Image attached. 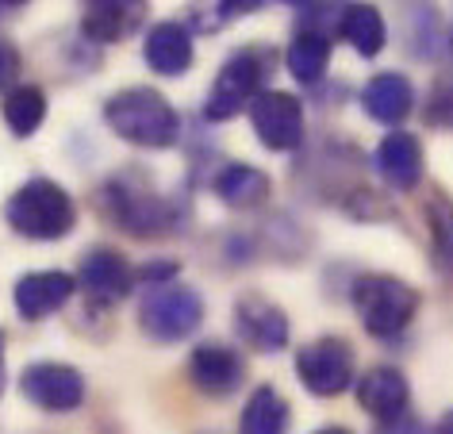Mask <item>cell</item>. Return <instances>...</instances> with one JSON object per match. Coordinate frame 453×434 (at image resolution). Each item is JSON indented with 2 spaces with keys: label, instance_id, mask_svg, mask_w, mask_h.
Masks as SVG:
<instances>
[{
  "label": "cell",
  "instance_id": "3957f363",
  "mask_svg": "<svg viewBox=\"0 0 453 434\" xmlns=\"http://www.w3.org/2000/svg\"><path fill=\"white\" fill-rule=\"evenodd\" d=\"M4 220L19 238L31 243H58L77 227V204L58 181L31 177L4 204Z\"/></svg>",
  "mask_w": 453,
  "mask_h": 434
},
{
  "label": "cell",
  "instance_id": "6da1fadb",
  "mask_svg": "<svg viewBox=\"0 0 453 434\" xmlns=\"http://www.w3.org/2000/svg\"><path fill=\"white\" fill-rule=\"evenodd\" d=\"M104 123L123 143L142 151H169L180 139V112L150 85H131L108 97Z\"/></svg>",
  "mask_w": 453,
  "mask_h": 434
},
{
  "label": "cell",
  "instance_id": "603a6c76",
  "mask_svg": "<svg viewBox=\"0 0 453 434\" xmlns=\"http://www.w3.org/2000/svg\"><path fill=\"white\" fill-rule=\"evenodd\" d=\"M47 120V93L39 85H16L4 93V123L16 139H31Z\"/></svg>",
  "mask_w": 453,
  "mask_h": 434
},
{
  "label": "cell",
  "instance_id": "f1b7e54d",
  "mask_svg": "<svg viewBox=\"0 0 453 434\" xmlns=\"http://www.w3.org/2000/svg\"><path fill=\"white\" fill-rule=\"evenodd\" d=\"M434 434H453V407L446 411V415L438 419V427H434Z\"/></svg>",
  "mask_w": 453,
  "mask_h": 434
},
{
  "label": "cell",
  "instance_id": "9c48e42d",
  "mask_svg": "<svg viewBox=\"0 0 453 434\" xmlns=\"http://www.w3.org/2000/svg\"><path fill=\"white\" fill-rule=\"evenodd\" d=\"M19 392L42 411L65 415L85 404V376L65 361H31L19 373Z\"/></svg>",
  "mask_w": 453,
  "mask_h": 434
},
{
  "label": "cell",
  "instance_id": "5bb4252c",
  "mask_svg": "<svg viewBox=\"0 0 453 434\" xmlns=\"http://www.w3.org/2000/svg\"><path fill=\"white\" fill-rule=\"evenodd\" d=\"M77 289V277L62 269H39V273H24L12 289V300H16V312L24 319H47L54 312H62L70 304V296Z\"/></svg>",
  "mask_w": 453,
  "mask_h": 434
},
{
  "label": "cell",
  "instance_id": "4316f807",
  "mask_svg": "<svg viewBox=\"0 0 453 434\" xmlns=\"http://www.w3.org/2000/svg\"><path fill=\"white\" fill-rule=\"evenodd\" d=\"M19 77V50L8 39H0V93H12Z\"/></svg>",
  "mask_w": 453,
  "mask_h": 434
},
{
  "label": "cell",
  "instance_id": "ac0fdd59",
  "mask_svg": "<svg viewBox=\"0 0 453 434\" xmlns=\"http://www.w3.org/2000/svg\"><path fill=\"white\" fill-rule=\"evenodd\" d=\"M142 16H146L142 0H96V4L81 8V31L88 43L111 47V43L127 39L142 24Z\"/></svg>",
  "mask_w": 453,
  "mask_h": 434
},
{
  "label": "cell",
  "instance_id": "7c38bea8",
  "mask_svg": "<svg viewBox=\"0 0 453 434\" xmlns=\"http://www.w3.org/2000/svg\"><path fill=\"white\" fill-rule=\"evenodd\" d=\"M77 289L88 296V304L96 307H111L119 300H127L134 289V269L127 266V258L111 246H93L81 258L77 269Z\"/></svg>",
  "mask_w": 453,
  "mask_h": 434
},
{
  "label": "cell",
  "instance_id": "1f68e13d",
  "mask_svg": "<svg viewBox=\"0 0 453 434\" xmlns=\"http://www.w3.org/2000/svg\"><path fill=\"white\" fill-rule=\"evenodd\" d=\"M449 47H453V35H449Z\"/></svg>",
  "mask_w": 453,
  "mask_h": 434
},
{
  "label": "cell",
  "instance_id": "d6986e66",
  "mask_svg": "<svg viewBox=\"0 0 453 434\" xmlns=\"http://www.w3.org/2000/svg\"><path fill=\"white\" fill-rule=\"evenodd\" d=\"M211 189L231 212H257L273 197V181L265 169L246 166V162H226L219 174L211 177Z\"/></svg>",
  "mask_w": 453,
  "mask_h": 434
},
{
  "label": "cell",
  "instance_id": "52a82bcc",
  "mask_svg": "<svg viewBox=\"0 0 453 434\" xmlns=\"http://www.w3.org/2000/svg\"><path fill=\"white\" fill-rule=\"evenodd\" d=\"M296 376L311 396H342L349 384L357 381V353L346 338L323 335L296 350Z\"/></svg>",
  "mask_w": 453,
  "mask_h": 434
},
{
  "label": "cell",
  "instance_id": "30bf717a",
  "mask_svg": "<svg viewBox=\"0 0 453 434\" xmlns=\"http://www.w3.org/2000/svg\"><path fill=\"white\" fill-rule=\"evenodd\" d=\"M234 330L257 353H277L292 338V323H288L285 307L273 304L262 292H242L234 300Z\"/></svg>",
  "mask_w": 453,
  "mask_h": 434
},
{
  "label": "cell",
  "instance_id": "ba28073f",
  "mask_svg": "<svg viewBox=\"0 0 453 434\" xmlns=\"http://www.w3.org/2000/svg\"><path fill=\"white\" fill-rule=\"evenodd\" d=\"M250 128L257 135V143L273 154H288L296 151L308 135V120H303V100L285 93V89H265L250 100L246 108Z\"/></svg>",
  "mask_w": 453,
  "mask_h": 434
},
{
  "label": "cell",
  "instance_id": "cb8c5ba5",
  "mask_svg": "<svg viewBox=\"0 0 453 434\" xmlns=\"http://www.w3.org/2000/svg\"><path fill=\"white\" fill-rule=\"evenodd\" d=\"M426 231H430V250H434V266L453 277V200L446 192H434L426 200Z\"/></svg>",
  "mask_w": 453,
  "mask_h": 434
},
{
  "label": "cell",
  "instance_id": "f546056e",
  "mask_svg": "<svg viewBox=\"0 0 453 434\" xmlns=\"http://www.w3.org/2000/svg\"><path fill=\"white\" fill-rule=\"evenodd\" d=\"M0 396H4V335H0Z\"/></svg>",
  "mask_w": 453,
  "mask_h": 434
},
{
  "label": "cell",
  "instance_id": "83f0119b",
  "mask_svg": "<svg viewBox=\"0 0 453 434\" xmlns=\"http://www.w3.org/2000/svg\"><path fill=\"white\" fill-rule=\"evenodd\" d=\"M377 434H430V430L415 415H400V419H392V422H380Z\"/></svg>",
  "mask_w": 453,
  "mask_h": 434
},
{
  "label": "cell",
  "instance_id": "7a4b0ae2",
  "mask_svg": "<svg viewBox=\"0 0 453 434\" xmlns=\"http://www.w3.org/2000/svg\"><path fill=\"white\" fill-rule=\"evenodd\" d=\"M100 208L119 231L134 238H157L177 227V212L165 197H157L142 169H119L100 189Z\"/></svg>",
  "mask_w": 453,
  "mask_h": 434
},
{
  "label": "cell",
  "instance_id": "4fadbf2b",
  "mask_svg": "<svg viewBox=\"0 0 453 434\" xmlns=\"http://www.w3.org/2000/svg\"><path fill=\"white\" fill-rule=\"evenodd\" d=\"M357 388V404L361 411H369L377 422H392L407 415V404H411V381L403 376V369L395 365H372L354 381Z\"/></svg>",
  "mask_w": 453,
  "mask_h": 434
},
{
  "label": "cell",
  "instance_id": "44dd1931",
  "mask_svg": "<svg viewBox=\"0 0 453 434\" xmlns=\"http://www.w3.org/2000/svg\"><path fill=\"white\" fill-rule=\"evenodd\" d=\"M338 35L354 47L361 58H377L388 43V24H384L380 8L372 4H346L342 19H338Z\"/></svg>",
  "mask_w": 453,
  "mask_h": 434
},
{
  "label": "cell",
  "instance_id": "484cf974",
  "mask_svg": "<svg viewBox=\"0 0 453 434\" xmlns=\"http://www.w3.org/2000/svg\"><path fill=\"white\" fill-rule=\"evenodd\" d=\"M173 277H177V261H169V258L146 261L142 269H134V284H146V289H157V284H169Z\"/></svg>",
  "mask_w": 453,
  "mask_h": 434
},
{
  "label": "cell",
  "instance_id": "8992f818",
  "mask_svg": "<svg viewBox=\"0 0 453 434\" xmlns=\"http://www.w3.org/2000/svg\"><path fill=\"white\" fill-rule=\"evenodd\" d=\"M203 323V296L192 284L169 281L157 289H146L139 304V327L154 342H185Z\"/></svg>",
  "mask_w": 453,
  "mask_h": 434
},
{
  "label": "cell",
  "instance_id": "5b68a950",
  "mask_svg": "<svg viewBox=\"0 0 453 434\" xmlns=\"http://www.w3.org/2000/svg\"><path fill=\"white\" fill-rule=\"evenodd\" d=\"M354 312L361 319V327L372 338H400L418 315V296L415 284H407L392 273H361L354 281Z\"/></svg>",
  "mask_w": 453,
  "mask_h": 434
},
{
  "label": "cell",
  "instance_id": "4dcf8cb0",
  "mask_svg": "<svg viewBox=\"0 0 453 434\" xmlns=\"http://www.w3.org/2000/svg\"><path fill=\"white\" fill-rule=\"evenodd\" d=\"M315 434H354V430H349V427H319Z\"/></svg>",
  "mask_w": 453,
  "mask_h": 434
},
{
  "label": "cell",
  "instance_id": "9a60e30c",
  "mask_svg": "<svg viewBox=\"0 0 453 434\" xmlns=\"http://www.w3.org/2000/svg\"><path fill=\"white\" fill-rule=\"evenodd\" d=\"M142 58L162 77H180L185 70H192V62H196V43H192L188 24H180V19H162V24H154L146 31Z\"/></svg>",
  "mask_w": 453,
  "mask_h": 434
},
{
  "label": "cell",
  "instance_id": "8fae6325",
  "mask_svg": "<svg viewBox=\"0 0 453 434\" xmlns=\"http://www.w3.org/2000/svg\"><path fill=\"white\" fill-rule=\"evenodd\" d=\"M188 384L208 399H226L246 384V361L223 342H200L188 353Z\"/></svg>",
  "mask_w": 453,
  "mask_h": 434
},
{
  "label": "cell",
  "instance_id": "e0dca14e",
  "mask_svg": "<svg viewBox=\"0 0 453 434\" xmlns=\"http://www.w3.org/2000/svg\"><path fill=\"white\" fill-rule=\"evenodd\" d=\"M361 108H365L369 120L388 123V128L403 123L415 112V85H411V77L400 74V70H384L377 77H369V85L361 89Z\"/></svg>",
  "mask_w": 453,
  "mask_h": 434
},
{
  "label": "cell",
  "instance_id": "277c9868",
  "mask_svg": "<svg viewBox=\"0 0 453 434\" xmlns=\"http://www.w3.org/2000/svg\"><path fill=\"white\" fill-rule=\"evenodd\" d=\"M273 66H277V50L265 47V43H250V47L231 50L208 89L203 120L226 123V120L242 116V112L250 108V100L257 93H265V77L273 74Z\"/></svg>",
  "mask_w": 453,
  "mask_h": 434
},
{
  "label": "cell",
  "instance_id": "ffe728a7",
  "mask_svg": "<svg viewBox=\"0 0 453 434\" xmlns=\"http://www.w3.org/2000/svg\"><path fill=\"white\" fill-rule=\"evenodd\" d=\"M292 407L273 384H257L239 415V434H288Z\"/></svg>",
  "mask_w": 453,
  "mask_h": 434
},
{
  "label": "cell",
  "instance_id": "d4e9b609",
  "mask_svg": "<svg viewBox=\"0 0 453 434\" xmlns=\"http://www.w3.org/2000/svg\"><path fill=\"white\" fill-rule=\"evenodd\" d=\"M423 120L430 123V128L453 131V70L434 74V81H430V89H426Z\"/></svg>",
  "mask_w": 453,
  "mask_h": 434
},
{
  "label": "cell",
  "instance_id": "2e32d148",
  "mask_svg": "<svg viewBox=\"0 0 453 434\" xmlns=\"http://www.w3.org/2000/svg\"><path fill=\"white\" fill-rule=\"evenodd\" d=\"M372 169L384 177V185L395 192H411L423 181V143L411 131L395 128L392 135H384L377 154H372Z\"/></svg>",
  "mask_w": 453,
  "mask_h": 434
},
{
  "label": "cell",
  "instance_id": "7402d4cb",
  "mask_svg": "<svg viewBox=\"0 0 453 434\" xmlns=\"http://www.w3.org/2000/svg\"><path fill=\"white\" fill-rule=\"evenodd\" d=\"M285 66L300 85H319L331 70V39L315 31H296V39L285 50Z\"/></svg>",
  "mask_w": 453,
  "mask_h": 434
}]
</instances>
